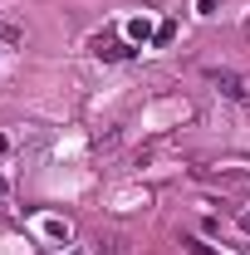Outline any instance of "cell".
Listing matches in <instances>:
<instances>
[{
    "label": "cell",
    "mask_w": 250,
    "mask_h": 255,
    "mask_svg": "<svg viewBox=\"0 0 250 255\" xmlns=\"http://www.w3.org/2000/svg\"><path fill=\"white\" fill-rule=\"evenodd\" d=\"M206 79H211L226 98H236V103L250 108V79H246V74H236V69H206Z\"/></svg>",
    "instance_id": "cell-1"
},
{
    "label": "cell",
    "mask_w": 250,
    "mask_h": 255,
    "mask_svg": "<svg viewBox=\"0 0 250 255\" xmlns=\"http://www.w3.org/2000/svg\"><path fill=\"white\" fill-rule=\"evenodd\" d=\"M94 54L98 59H127L132 44H123V39H94Z\"/></svg>",
    "instance_id": "cell-2"
},
{
    "label": "cell",
    "mask_w": 250,
    "mask_h": 255,
    "mask_svg": "<svg viewBox=\"0 0 250 255\" xmlns=\"http://www.w3.org/2000/svg\"><path fill=\"white\" fill-rule=\"evenodd\" d=\"M182 246H187L191 255H216V251H211V246H206V241H196V236H182Z\"/></svg>",
    "instance_id": "cell-3"
},
{
    "label": "cell",
    "mask_w": 250,
    "mask_h": 255,
    "mask_svg": "<svg viewBox=\"0 0 250 255\" xmlns=\"http://www.w3.org/2000/svg\"><path fill=\"white\" fill-rule=\"evenodd\" d=\"M0 196H5V182H0Z\"/></svg>",
    "instance_id": "cell-4"
}]
</instances>
